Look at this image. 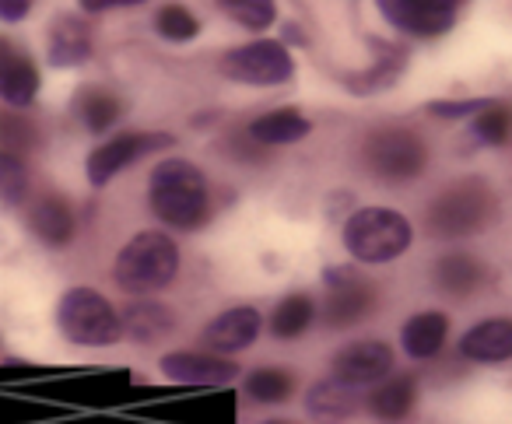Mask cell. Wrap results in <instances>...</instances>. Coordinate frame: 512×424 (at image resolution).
Returning <instances> with one entry per match:
<instances>
[{"label":"cell","mask_w":512,"mask_h":424,"mask_svg":"<svg viewBox=\"0 0 512 424\" xmlns=\"http://www.w3.org/2000/svg\"><path fill=\"white\" fill-rule=\"evenodd\" d=\"M148 207L172 232H197L211 218L207 176L186 158H162L148 176Z\"/></svg>","instance_id":"1"},{"label":"cell","mask_w":512,"mask_h":424,"mask_svg":"<svg viewBox=\"0 0 512 424\" xmlns=\"http://www.w3.org/2000/svg\"><path fill=\"white\" fill-rule=\"evenodd\" d=\"M179 277V246L165 232H137L127 246L116 253L113 281L123 295L151 298L165 291Z\"/></svg>","instance_id":"2"},{"label":"cell","mask_w":512,"mask_h":424,"mask_svg":"<svg viewBox=\"0 0 512 424\" xmlns=\"http://www.w3.org/2000/svg\"><path fill=\"white\" fill-rule=\"evenodd\" d=\"M498 218V197L484 179H460L446 186L425 211V232L439 242L481 235Z\"/></svg>","instance_id":"3"},{"label":"cell","mask_w":512,"mask_h":424,"mask_svg":"<svg viewBox=\"0 0 512 424\" xmlns=\"http://www.w3.org/2000/svg\"><path fill=\"white\" fill-rule=\"evenodd\" d=\"M414 242V228L393 207H358L344 221V249L358 263H393Z\"/></svg>","instance_id":"4"},{"label":"cell","mask_w":512,"mask_h":424,"mask_svg":"<svg viewBox=\"0 0 512 424\" xmlns=\"http://www.w3.org/2000/svg\"><path fill=\"white\" fill-rule=\"evenodd\" d=\"M57 326L78 347H109L123 337L120 312L95 288H67L57 302Z\"/></svg>","instance_id":"5"},{"label":"cell","mask_w":512,"mask_h":424,"mask_svg":"<svg viewBox=\"0 0 512 424\" xmlns=\"http://www.w3.org/2000/svg\"><path fill=\"white\" fill-rule=\"evenodd\" d=\"M362 165L383 183H411L425 172L428 148L407 127H379L362 141Z\"/></svg>","instance_id":"6"},{"label":"cell","mask_w":512,"mask_h":424,"mask_svg":"<svg viewBox=\"0 0 512 424\" xmlns=\"http://www.w3.org/2000/svg\"><path fill=\"white\" fill-rule=\"evenodd\" d=\"M221 74L235 85L274 88L295 78V60L281 39H253L221 57Z\"/></svg>","instance_id":"7"},{"label":"cell","mask_w":512,"mask_h":424,"mask_svg":"<svg viewBox=\"0 0 512 424\" xmlns=\"http://www.w3.org/2000/svg\"><path fill=\"white\" fill-rule=\"evenodd\" d=\"M172 148H176V137L162 134V130H130V134H116L88 155L85 176L95 190H102V186H109L120 172H127L130 165H137L141 158L162 155V151H172Z\"/></svg>","instance_id":"8"},{"label":"cell","mask_w":512,"mask_h":424,"mask_svg":"<svg viewBox=\"0 0 512 424\" xmlns=\"http://www.w3.org/2000/svg\"><path fill=\"white\" fill-rule=\"evenodd\" d=\"M323 284H327V302H323L320 316L330 330L355 326V323H362L365 316L376 312V288H372L358 270L327 267L323 270Z\"/></svg>","instance_id":"9"},{"label":"cell","mask_w":512,"mask_h":424,"mask_svg":"<svg viewBox=\"0 0 512 424\" xmlns=\"http://www.w3.org/2000/svg\"><path fill=\"white\" fill-rule=\"evenodd\" d=\"M467 0H376L379 15L411 39H439L453 32Z\"/></svg>","instance_id":"10"},{"label":"cell","mask_w":512,"mask_h":424,"mask_svg":"<svg viewBox=\"0 0 512 424\" xmlns=\"http://www.w3.org/2000/svg\"><path fill=\"white\" fill-rule=\"evenodd\" d=\"M393 365H397V354L386 340L365 337V340H351L341 351H334L330 358V375L355 389L376 386L386 375H393Z\"/></svg>","instance_id":"11"},{"label":"cell","mask_w":512,"mask_h":424,"mask_svg":"<svg viewBox=\"0 0 512 424\" xmlns=\"http://www.w3.org/2000/svg\"><path fill=\"white\" fill-rule=\"evenodd\" d=\"M158 372L169 382H176V386H190V389H221L242 375L232 358H225V354H200V351L162 354Z\"/></svg>","instance_id":"12"},{"label":"cell","mask_w":512,"mask_h":424,"mask_svg":"<svg viewBox=\"0 0 512 424\" xmlns=\"http://www.w3.org/2000/svg\"><path fill=\"white\" fill-rule=\"evenodd\" d=\"M372 43V64L365 71H355V74H344V88L351 95H372V92H386L393 88L400 78H404L407 64H411V50L404 43H393V39H383V36H369Z\"/></svg>","instance_id":"13"},{"label":"cell","mask_w":512,"mask_h":424,"mask_svg":"<svg viewBox=\"0 0 512 424\" xmlns=\"http://www.w3.org/2000/svg\"><path fill=\"white\" fill-rule=\"evenodd\" d=\"M264 333V316L253 305H232V309L218 312L200 333V344L214 354H235L256 344V337Z\"/></svg>","instance_id":"14"},{"label":"cell","mask_w":512,"mask_h":424,"mask_svg":"<svg viewBox=\"0 0 512 424\" xmlns=\"http://www.w3.org/2000/svg\"><path fill=\"white\" fill-rule=\"evenodd\" d=\"M365 407L362 389L348 386L341 379H320L306 389V414L313 417L316 424H344Z\"/></svg>","instance_id":"15"},{"label":"cell","mask_w":512,"mask_h":424,"mask_svg":"<svg viewBox=\"0 0 512 424\" xmlns=\"http://www.w3.org/2000/svg\"><path fill=\"white\" fill-rule=\"evenodd\" d=\"M460 354L474 365H505L512 361V319L491 316L474 323L460 337Z\"/></svg>","instance_id":"16"},{"label":"cell","mask_w":512,"mask_h":424,"mask_svg":"<svg viewBox=\"0 0 512 424\" xmlns=\"http://www.w3.org/2000/svg\"><path fill=\"white\" fill-rule=\"evenodd\" d=\"M414 403H418V379L407 372L386 375L383 382L372 386V393L365 396V410L376 417L379 424H400L411 417Z\"/></svg>","instance_id":"17"},{"label":"cell","mask_w":512,"mask_h":424,"mask_svg":"<svg viewBox=\"0 0 512 424\" xmlns=\"http://www.w3.org/2000/svg\"><path fill=\"white\" fill-rule=\"evenodd\" d=\"M92 57V32L88 22L78 15H57L50 25V39H46V60L50 67H81Z\"/></svg>","instance_id":"18"},{"label":"cell","mask_w":512,"mask_h":424,"mask_svg":"<svg viewBox=\"0 0 512 424\" xmlns=\"http://www.w3.org/2000/svg\"><path fill=\"white\" fill-rule=\"evenodd\" d=\"M29 228L43 246L64 249V246H71L78 221H74V211L64 197L46 193V197H39L36 204L29 207Z\"/></svg>","instance_id":"19"},{"label":"cell","mask_w":512,"mask_h":424,"mask_svg":"<svg viewBox=\"0 0 512 424\" xmlns=\"http://www.w3.org/2000/svg\"><path fill=\"white\" fill-rule=\"evenodd\" d=\"M446 337H449V316L439 309H425V312H414L404 323V330H400V347H404L407 358L428 361L446 347Z\"/></svg>","instance_id":"20"},{"label":"cell","mask_w":512,"mask_h":424,"mask_svg":"<svg viewBox=\"0 0 512 424\" xmlns=\"http://www.w3.org/2000/svg\"><path fill=\"white\" fill-rule=\"evenodd\" d=\"M309 134H313V120L299 109H271L249 123V141L264 148H288V144L306 141Z\"/></svg>","instance_id":"21"},{"label":"cell","mask_w":512,"mask_h":424,"mask_svg":"<svg viewBox=\"0 0 512 424\" xmlns=\"http://www.w3.org/2000/svg\"><path fill=\"white\" fill-rule=\"evenodd\" d=\"M39 85H43V78L25 53H18L15 46L8 53H0V102H8L15 109H29L39 95Z\"/></svg>","instance_id":"22"},{"label":"cell","mask_w":512,"mask_h":424,"mask_svg":"<svg viewBox=\"0 0 512 424\" xmlns=\"http://www.w3.org/2000/svg\"><path fill=\"white\" fill-rule=\"evenodd\" d=\"M123 337H130L134 344H158L176 330V316L169 305L151 302V298H137L134 305L120 312Z\"/></svg>","instance_id":"23"},{"label":"cell","mask_w":512,"mask_h":424,"mask_svg":"<svg viewBox=\"0 0 512 424\" xmlns=\"http://www.w3.org/2000/svg\"><path fill=\"white\" fill-rule=\"evenodd\" d=\"M484 284V263L470 253H446L435 263V288L449 298H470Z\"/></svg>","instance_id":"24"},{"label":"cell","mask_w":512,"mask_h":424,"mask_svg":"<svg viewBox=\"0 0 512 424\" xmlns=\"http://www.w3.org/2000/svg\"><path fill=\"white\" fill-rule=\"evenodd\" d=\"M316 316H320V309H316L313 295H306V291H292V295H285L278 305H274L271 323L267 326H271V333L278 340H295L316 323Z\"/></svg>","instance_id":"25"},{"label":"cell","mask_w":512,"mask_h":424,"mask_svg":"<svg viewBox=\"0 0 512 424\" xmlns=\"http://www.w3.org/2000/svg\"><path fill=\"white\" fill-rule=\"evenodd\" d=\"M74 109H78L88 134H106L123 116V102L106 88H81L78 99H74Z\"/></svg>","instance_id":"26"},{"label":"cell","mask_w":512,"mask_h":424,"mask_svg":"<svg viewBox=\"0 0 512 424\" xmlns=\"http://www.w3.org/2000/svg\"><path fill=\"white\" fill-rule=\"evenodd\" d=\"M242 393H246L253 403L278 407V403L292 400L295 375L288 372V368H253V372L242 375Z\"/></svg>","instance_id":"27"},{"label":"cell","mask_w":512,"mask_h":424,"mask_svg":"<svg viewBox=\"0 0 512 424\" xmlns=\"http://www.w3.org/2000/svg\"><path fill=\"white\" fill-rule=\"evenodd\" d=\"M467 137L474 148H502L512 141V109L505 102H491L477 116H470Z\"/></svg>","instance_id":"28"},{"label":"cell","mask_w":512,"mask_h":424,"mask_svg":"<svg viewBox=\"0 0 512 424\" xmlns=\"http://www.w3.org/2000/svg\"><path fill=\"white\" fill-rule=\"evenodd\" d=\"M155 32L165 43H193L200 36V18L186 4H162L155 11Z\"/></svg>","instance_id":"29"},{"label":"cell","mask_w":512,"mask_h":424,"mask_svg":"<svg viewBox=\"0 0 512 424\" xmlns=\"http://www.w3.org/2000/svg\"><path fill=\"white\" fill-rule=\"evenodd\" d=\"M218 8L249 32H267L278 22V4L274 0H218Z\"/></svg>","instance_id":"30"},{"label":"cell","mask_w":512,"mask_h":424,"mask_svg":"<svg viewBox=\"0 0 512 424\" xmlns=\"http://www.w3.org/2000/svg\"><path fill=\"white\" fill-rule=\"evenodd\" d=\"M29 193V169L18 155L0 151V197L4 204H22Z\"/></svg>","instance_id":"31"},{"label":"cell","mask_w":512,"mask_h":424,"mask_svg":"<svg viewBox=\"0 0 512 424\" xmlns=\"http://www.w3.org/2000/svg\"><path fill=\"white\" fill-rule=\"evenodd\" d=\"M495 99H435L428 102V113L439 116V120H463V116H477L481 109H488Z\"/></svg>","instance_id":"32"},{"label":"cell","mask_w":512,"mask_h":424,"mask_svg":"<svg viewBox=\"0 0 512 424\" xmlns=\"http://www.w3.org/2000/svg\"><path fill=\"white\" fill-rule=\"evenodd\" d=\"M85 15H102V11L116 8H137V4H148V0H78Z\"/></svg>","instance_id":"33"},{"label":"cell","mask_w":512,"mask_h":424,"mask_svg":"<svg viewBox=\"0 0 512 424\" xmlns=\"http://www.w3.org/2000/svg\"><path fill=\"white\" fill-rule=\"evenodd\" d=\"M281 43L285 46H306V32L295 22H285V32H281Z\"/></svg>","instance_id":"34"},{"label":"cell","mask_w":512,"mask_h":424,"mask_svg":"<svg viewBox=\"0 0 512 424\" xmlns=\"http://www.w3.org/2000/svg\"><path fill=\"white\" fill-rule=\"evenodd\" d=\"M264 424H295V421H285V417H271V421H264Z\"/></svg>","instance_id":"35"},{"label":"cell","mask_w":512,"mask_h":424,"mask_svg":"<svg viewBox=\"0 0 512 424\" xmlns=\"http://www.w3.org/2000/svg\"><path fill=\"white\" fill-rule=\"evenodd\" d=\"M11 46H15V43H8V39H0V53H8Z\"/></svg>","instance_id":"36"}]
</instances>
